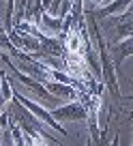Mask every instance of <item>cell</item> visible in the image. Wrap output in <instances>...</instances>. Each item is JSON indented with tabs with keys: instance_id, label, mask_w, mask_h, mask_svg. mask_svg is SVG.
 <instances>
[{
	"instance_id": "cell-1",
	"label": "cell",
	"mask_w": 133,
	"mask_h": 146,
	"mask_svg": "<svg viewBox=\"0 0 133 146\" xmlns=\"http://www.w3.org/2000/svg\"><path fill=\"white\" fill-rule=\"evenodd\" d=\"M9 112H11V118L15 120V125L22 129V133L32 135V137H43V140L50 142V144H58V137H52L50 133L43 129L41 120L32 114L28 108H24L13 95H11V101H9Z\"/></svg>"
},
{
	"instance_id": "cell-2",
	"label": "cell",
	"mask_w": 133,
	"mask_h": 146,
	"mask_svg": "<svg viewBox=\"0 0 133 146\" xmlns=\"http://www.w3.org/2000/svg\"><path fill=\"white\" fill-rule=\"evenodd\" d=\"M88 24H90V30L97 39V45H99V56H101V73H103V80H105V86L110 88V92L114 97H120V88H118V80H116V73H114V64H112L110 58V52H107V43L105 39L101 36L99 32V24L88 15Z\"/></svg>"
},
{
	"instance_id": "cell-3",
	"label": "cell",
	"mask_w": 133,
	"mask_h": 146,
	"mask_svg": "<svg viewBox=\"0 0 133 146\" xmlns=\"http://www.w3.org/2000/svg\"><path fill=\"white\" fill-rule=\"evenodd\" d=\"M50 116L56 123H71V120H88V108L82 101L73 99L67 105H58V108H52Z\"/></svg>"
},
{
	"instance_id": "cell-4",
	"label": "cell",
	"mask_w": 133,
	"mask_h": 146,
	"mask_svg": "<svg viewBox=\"0 0 133 146\" xmlns=\"http://www.w3.org/2000/svg\"><path fill=\"white\" fill-rule=\"evenodd\" d=\"M11 86H13V84H11ZM11 95H13L15 99H17L19 103L24 105V108H28V110H30V112H32V114H34V116H37V118L41 120L43 125H47V127H52V129H54V131H58L60 135H69V133H67V129H64V127H62V125H60V123H56V120H54V118H52V116H50V112H47V110H43V108H41V105H39V103H34V101H30V99H28V97H24V95H22V92H19V90H11Z\"/></svg>"
},
{
	"instance_id": "cell-5",
	"label": "cell",
	"mask_w": 133,
	"mask_h": 146,
	"mask_svg": "<svg viewBox=\"0 0 133 146\" xmlns=\"http://www.w3.org/2000/svg\"><path fill=\"white\" fill-rule=\"evenodd\" d=\"M133 52V41L131 36L129 39H122V41H112L110 43V56H112V64L118 67L124 58H129Z\"/></svg>"
},
{
	"instance_id": "cell-6",
	"label": "cell",
	"mask_w": 133,
	"mask_h": 146,
	"mask_svg": "<svg viewBox=\"0 0 133 146\" xmlns=\"http://www.w3.org/2000/svg\"><path fill=\"white\" fill-rule=\"evenodd\" d=\"M127 7H131V0H114V2H110V5L101 7V9H92V11H88L86 15H90L95 22H99V19H105V17H110V15L118 13V11H124Z\"/></svg>"
},
{
	"instance_id": "cell-7",
	"label": "cell",
	"mask_w": 133,
	"mask_h": 146,
	"mask_svg": "<svg viewBox=\"0 0 133 146\" xmlns=\"http://www.w3.org/2000/svg\"><path fill=\"white\" fill-rule=\"evenodd\" d=\"M43 86H45V90L50 92V95H56V97H69V99H75V88L69 86V84H58V80H45L43 82Z\"/></svg>"
},
{
	"instance_id": "cell-8",
	"label": "cell",
	"mask_w": 133,
	"mask_h": 146,
	"mask_svg": "<svg viewBox=\"0 0 133 146\" xmlns=\"http://www.w3.org/2000/svg\"><path fill=\"white\" fill-rule=\"evenodd\" d=\"M11 90H13L11 80H9V75H7V71H2L0 73V105L11 101Z\"/></svg>"
},
{
	"instance_id": "cell-9",
	"label": "cell",
	"mask_w": 133,
	"mask_h": 146,
	"mask_svg": "<svg viewBox=\"0 0 133 146\" xmlns=\"http://www.w3.org/2000/svg\"><path fill=\"white\" fill-rule=\"evenodd\" d=\"M39 24H43L45 28H50V30H54V32L62 30V19L60 17H52V15L45 13V11H41V15H39Z\"/></svg>"
},
{
	"instance_id": "cell-10",
	"label": "cell",
	"mask_w": 133,
	"mask_h": 146,
	"mask_svg": "<svg viewBox=\"0 0 133 146\" xmlns=\"http://www.w3.org/2000/svg\"><path fill=\"white\" fill-rule=\"evenodd\" d=\"M24 142H26V146H47V142L43 137H32V135H26V133H24Z\"/></svg>"
},
{
	"instance_id": "cell-11",
	"label": "cell",
	"mask_w": 133,
	"mask_h": 146,
	"mask_svg": "<svg viewBox=\"0 0 133 146\" xmlns=\"http://www.w3.org/2000/svg\"><path fill=\"white\" fill-rule=\"evenodd\" d=\"M26 5H28V0H19V13H17V19H22L24 11H26Z\"/></svg>"
},
{
	"instance_id": "cell-12",
	"label": "cell",
	"mask_w": 133,
	"mask_h": 146,
	"mask_svg": "<svg viewBox=\"0 0 133 146\" xmlns=\"http://www.w3.org/2000/svg\"><path fill=\"white\" fill-rule=\"evenodd\" d=\"M112 146H118V135H116L114 140H112Z\"/></svg>"
}]
</instances>
